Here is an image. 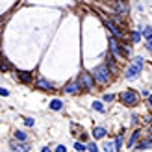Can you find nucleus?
<instances>
[{
    "instance_id": "1a4fd4ad",
    "label": "nucleus",
    "mask_w": 152,
    "mask_h": 152,
    "mask_svg": "<svg viewBox=\"0 0 152 152\" xmlns=\"http://www.w3.org/2000/svg\"><path fill=\"white\" fill-rule=\"evenodd\" d=\"M37 87H39V89H45V91H48V89H52V83H48L47 80H39V82H37Z\"/></svg>"
},
{
    "instance_id": "ddd939ff",
    "label": "nucleus",
    "mask_w": 152,
    "mask_h": 152,
    "mask_svg": "<svg viewBox=\"0 0 152 152\" xmlns=\"http://www.w3.org/2000/svg\"><path fill=\"white\" fill-rule=\"evenodd\" d=\"M117 10H119L121 13H128V6L123 4V0H117Z\"/></svg>"
},
{
    "instance_id": "9b49d317",
    "label": "nucleus",
    "mask_w": 152,
    "mask_h": 152,
    "mask_svg": "<svg viewBox=\"0 0 152 152\" xmlns=\"http://www.w3.org/2000/svg\"><path fill=\"white\" fill-rule=\"evenodd\" d=\"M17 74H19V78H20L22 82H26V83H28V82H32V76H30V72H24V71H19Z\"/></svg>"
},
{
    "instance_id": "5701e85b",
    "label": "nucleus",
    "mask_w": 152,
    "mask_h": 152,
    "mask_svg": "<svg viewBox=\"0 0 152 152\" xmlns=\"http://www.w3.org/2000/svg\"><path fill=\"white\" fill-rule=\"evenodd\" d=\"M113 98H115V96H113L111 93H108V95H104V100H106V102H111Z\"/></svg>"
},
{
    "instance_id": "a211bd4d",
    "label": "nucleus",
    "mask_w": 152,
    "mask_h": 152,
    "mask_svg": "<svg viewBox=\"0 0 152 152\" xmlns=\"http://www.w3.org/2000/svg\"><path fill=\"white\" fill-rule=\"evenodd\" d=\"M15 137L20 139V141H24V139H26V134H24V132H15Z\"/></svg>"
},
{
    "instance_id": "6ab92c4d",
    "label": "nucleus",
    "mask_w": 152,
    "mask_h": 152,
    "mask_svg": "<svg viewBox=\"0 0 152 152\" xmlns=\"http://www.w3.org/2000/svg\"><path fill=\"white\" fill-rule=\"evenodd\" d=\"M74 148L78 150V152H83V150H86V147H83V145H82L80 141H78V143H74Z\"/></svg>"
},
{
    "instance_id": "393cba45",
    "label": "nucleus",
    "mask_w": 152,
    "mask_h": 152,
    "mask_svg": "<svg viewBox=\"0 0 152 152\" xmlns=\"http://www.w3.org/2000/svg\"><path fill=\"white\" fill-rule=\"evenodd\" d=\"M121 147H123V139L117 137V141H115V150H117V148H121Z\"/></svg>"
},
{
    "instance_id": "6e6552de",
    "label": "nucleus",
    "mask_w": 152,
    "mask_h": 152,
    "mask_svg": "<svg viewBox=\"0 0 152 152\" xmlns=\"http://www.w3.org/2000/svg\"><path fill=\"white\" fill-rule=\"evenodd\" d=\"M11 147H15V150H17V152H28V148H30V147L26 145V143H22V145H19V143H15V141L11 143Z\"/></svg>"
},
{
    "instance_id": "f8f14e48",
    "label": "nucleus",
    "mask_w": 152,
    "mask_h": 152,
    "mask_svg": "<svg viewBox=\"0 0 152 152\" xmlns=\"http://www.w3.org/2000/svg\"><path fill=\"white\" fill-rule=\"evenodd\" d=\"M50 108L58 111V110H61V108H63V104H61V100H58V98H54V100L50 102Z\"/></svg>"
},
{
    "instance_id": "aec40b11",
    "label": "nucleus",
    "mask_w": 152,
    "mask_h": 152,
    "mask_svg": "<svg viewBox=\"0 0 152 152\" xmlns=\"http://www.w3.org/2000/svg\"><path fill=\"white\" fill-rule=\"evenodd\" d=\"M132 39H134L135 43H137V41H141V34H139V32H134V34H132Z\"/></svg>"
},
{
    "instance_id": "0eeeda50",
    "label": "nucleus",
    "mask_w": 152,
    "mask_h": 152,
    "mask_svg": "<svg viewBox=\"0 0 152 152\" xmlns=\"http://www.w3.org/2000/svg\"><path fill=\"white\" fill-rule=\"evenodd\" d=\"M110 47H111V50L115 52V54H119V56H121V48H119V43H117L115 37H110Z\"/></svg>"
},
{
    "instance_id": "7ed1b4c3",
    "label": "nucleus",
    "mask_w": 152,
    "mask_h": 152,
    "mask_svg": "<svg viewBox=\"0 0 152 152\" xmlns=\"http://www.w3.org/2000/svg\"><path fill=\"white\" fill-rule=\"evenodd\" d=\"M121 100L126 106H135L137 104V95L134 91H124V93H121Z\"/></svg>"
},
{
    "instance_id": "cd10ccee",
    "label": "nucleus",
    "mask_w": 152,
    "mask_h": 152,
    "mask_svg": "<svg viewBox=\"0 0 152 152\" xmlns=\"http://www.w3.org/2000/svg\"><path fill=\"white\" fill-rule=\"evenodd\" d=\"M148 106H150V108H152V95L148 96Z\"/></svg>"
},
{
    "instance_id": "423d86ee",
    "label": "nucleus",
    "mask_w": 152,
    "mask_h": 152,
    "mask_svg": "<svg viewBox=\"0 0 152 152\" xmlns=\"http://www.w3.org/2000/svg\"><path fill=\"white\" fill-rule=\"evenodd\" d=\"M106 26H108V28L111 30V34L115 35V37H121V35H123V32H121V28H117L115 24H113V22H106Z\"/></svg>"
},
{
    "instance_id": "bb28decb",
    "label": "nucleus",
    "mask_w": 152,
    "mask_h": 152,
    "mask_svg": "<svg viewBox=\"0 0 152 152\" xmlns=\"http://www.w3.org/2000/svg\"><path fill=\"white\" fill-rule=\"evenodd\" d=\"M56 152H67V148L63 145H59V147H56Z\"/></svg>"
},
{
    "instance_id": "39448f33",
    "label": "nucleus",
    "mask_w": 152,
    "mask_h": 152,
    "mask_svg": "<svg viewBox=\"0 0 152 152\" xmlns=\"http://www.w3.org/2000/svg\"><path fill=\"white\" fill-rule=\"evenodd\" d=\"M80 82L86 86V89H93V80L89 74H80Z\"/></svg>"
},
{
    "instance_id": "f3484780",
    "label": "nucleus",
    "mask_w": 152,
    "mask_h": 152,
    "mask_svg": "<svg viewBox=\"0 0 152 152\" xmlns=\"http://www.w3.org/2000/svg\"><path fill=\"white\" fill-rule=\"evenodd\" d=\"M93 108H95L96 111H104V106H102V102H93Z\"/></svg>"
},
{
    "instance_id": "4468645a",
    "label": "nucleus",
    "mask_w": 152,
    "mask_h": 152,
    "mask_svg": "<svg viewBox=\"0 0 152 152\" xmlns=\"http://www.w3.org/2000/svg\"><path fill=\"white\" fill-rule=\"evenodd\" d=\"M150 147H152V139H147V141H141L139 145H137V148H141V150H143V148H150Z\"/></svg>"
},
{
    "instance_id": "a878e982",
    "label": "nucleus",
    "mask_w": 152,
    "mask_h": 152,
    "mask_svg": "<svg viewBox=\"0 0 152 152\" xmlns=\"http://www.w3.org/2000/svg\"><path fill=\"white\" fill-rule=\"evenodd\" d=\"M7 95H10V91L4 89V87H0V96H7Z\"/></svg>"
},
{
    "instance_id": "c85d7f7f",
    "label": "nucleus",
    "mask_w": 152,
    "mask_h": 152,
    "mask_svg": "<svg viewBox=\"0 0 152 152\" xmlns=\"http://www.w3.org/2000/svg\"><path fill=\"white\" fill-rule=\"evenodd\" d=\"M41 152H50V148H47V147H45V148H41Z\"/></svg>"
},
{
    "instance_id": "412c9836",
    "label": "nucleus",
    "mask_w": 152,
    "mask_h": 152,
    "mask_svg": "<svg viewBox=\"0 0 152 152\" xmlns=\"http://www.w3.org/2000/svg\"><path fill=\"white\" fill-rule=\"evenodd\" d=\"M137 135H139V132H134V134H132V139H130V147H134V143H135V139H137Z\"/></svg>"
},
{
    "instance_id": "f03ea898",
    "label": "nucleus",
    "mask_w": 152,
    "mask_h": 152,
    "mask_svg": "<svg viewBox=\"0 0 152 152\" xmlns=\"http://www.w3.org/2000/svg\"><path fill=\"white\" fill-rule=\"evenodd\" d=\"M93 78L98 83H108L110 82V71H108V67L100 65V67H96V69H93Z\"/></svg>"
},
{
    "instance_id": "b1692460",
    "label": "nucleus",
    "mask_w": 152,
    "mask_h": 152,
    "mask_svg": "<svg viewBox=\"0 0 152 152\" xmlns=\"http://www.w3.org/2000/svg\"><path fill=\"white\" fill-rule=\"evenodd\" d=\"M24 124H26V126H34V119L26 117V119H24Z\"/></svg>"
},
{
    "instance_id": "dca6fc26",
    "label": "nucleus",
    "mask_w": 152,
    "mask_h": 152,
    "mask_svg": "<svg viewBox=\"0 0 152 152\" xmlns=\"http://www.w3.org/2000/svg\"><path fill=\"white\" fill-rule=\"evenodd\" d=\"M104 150H106V152H115V145H113L111 141H106V143H104Z\"/></svg>"
},
{
    "instance_id": "f257e3e1",
    "label": "nucleus",
    "mask_w": 152,
    "mask_h": 152,
    "mask_svg": "<svg viewBox=\"0 0 152 152\" xmlns=\"http://www.w3.org/2000/svg\"><path fill=\"white\" fill-rule=\"evenodd\" d=\"M141 69H143V59H141V58H135L134 63H132V67H128V69H126L124 78H126V80H135V78L139 76Z\"/></svg>"
},
{
    "instance_id": "c756f323",
    "label": "nucleus",
    "mask_w": 152,
    "mask_h": 152,
    "mask_svg": "<svg viewBox=\"0 0 152 152\" xmlns=\"http://www.w3.org/2000/svg\"><path fill=\"white\" fill-rule=\"evenodd\" d=\"M0 59H2V58H0Z\"/></svg>"
},
{
    "instance_id": "9d476101",
    "label": "nucleus",
    "mask_w": 152,
    "mask_h": 152,
    "mask_svg": "<svg viewBox=\"0 0 152 152\" xmlns=\"http://www.w3.org/2000/svg\"><path fill=\"white\" fill-rule=\"evenodd\" d=\"M93 135H95V139H102L104 135H106V130L98 126V128H95V130H93Z\"/></svg>"
},
{
    "instance_id": "20e7f679",
    "label": "nucleus",
    "mask_w": 152,
    "mask_h": 152,
    "mask_svg": "<svg viewBox=\"0 0 152 152\" xmlns=\"http://www.w3.org/2000/svg\"><path fill=\"white\" fill-rule=\"evenodd\" d=\"M143 35L147 37V48L152 52V28H150V26H147L145 30H143Z\"/></svg>"
},
{
    "instance_id": "2eb2a0df",
    "label": "nucleus",
    "mask_w": 152,
    "mask_h": 152,
    "mask_svg": "<svg viewBox=\"0 0 152 152\" xmlns=\"http://www.w3.org/2000/svg\"><path fill=\"white\" fill-rule=\"evenodd\" d=\"M65 91H67V93H71V95H74L76 91H78V86H76V83H69V86L65 87Z\"/></svg>"
},
{
    "instance_id": "4be33fe9",
    "label": "nucleus",
    "mask_w": 152,
    "mask_h": 152,
    "mask_svg": "<svg viewBox=\"0 0 152 152\" xmlns=\"http://www.w3.org/2000/svg\"><path fill=\"white\" fill-rule=\"evenodd\" d=\"M87 148H89L91 152H98V147L95 145V143H89V145H87Z\"/></svg>"
}]
</instances>
